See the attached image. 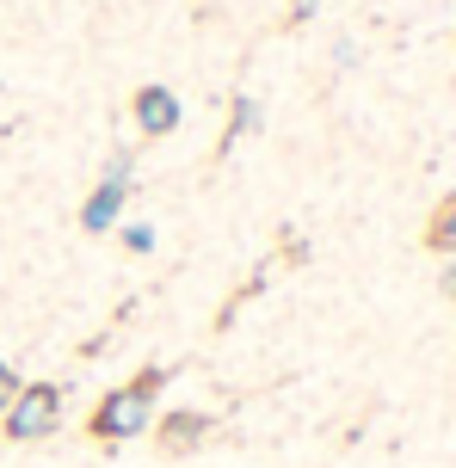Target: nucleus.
Masks as SVG:
<instances>
[{"label":"nucleus","instance_id":"nucleus-1","mask_svg":"<svg viewBox=\"0 0 456 468\" xmlns=\"http://www.w3.org/2000/svg\"><path fill=\"white\" fill-rule=\"evenodd\" d=\"M167 388V370H143L136 382H123V388H105V400L93 407V431L99 444H130V438H143L148 425H154V395Z\"/></svg>","mask_w":456,"mask_h":468},{"label":"nucleus","instance_id":"nucleus-2","mask_svg":"<svg viewBox=\"0 0 456 468\" xmlns=\"http://www.w3.org/2000/svg\"><path fill=\"white\" fill-rule=\"evenodd\" d=\"M0 425H6L13 444H44V438H56V425H62V388L56 382H25L19 395H13V407L0 413Z\"/></svg>","mask_w":456,"mask_h":468},{"label":"nucleus","instance_id":"nucleus-3","mask_svg":"<svg viewBox=\"0 0 456 468\" xmlns=\"http://www.w3.org/2000/svg\"><path fill=\"white\" fill-rule=\"evenodd\" d=\"M123 204H130V148H118V154H111V166H105V179H99V186H93V197L80 204V229H87V234L118 229Z\"/></svg>","mask_w":456,"mask_h":468},{"label":"nucleus","instance_id":"nucleus-4","mask_svg":"<svg viewBox=\"0 0 456 468\" xmlns=\"http://www.w3.org/2000/svg\"><path fill=\"white\" fill-rule=\"evenodd\" d=\"M130 112H136V130H143L148 142L173 136V130H179V123H186V105H179V93H173V87H143V93H136V105H130Z\"/></svg>","mask_w":456,"mask_h":468},{"label":"nucleus","instance_id":"nucleus-5","mask_svg":"<svg viewBox=\"0 0 456 468\" xmlns=\"http://www.w3.org/2000/svg\"><path fill=\"white\" fill-rule=\"evenodd\" d=\"M426 247H432V253H451V259H456V191L432 210V222H426Z\"/></svg>","mask_w":456,"mask_h":468},{"label":"nucleus","instance_id":"nucleus-6","mask_svg":"<svg viewBox=\"0 0 456 468\" xmlns=\"http://www.w3.org/2000/svg\"><path fill=\"white\" fill-rule=\"evenodd\" d=\"M204 431H210V420H204V413H173V420H161V438H167L173 450H192Z\"/></svg>","mask_w":456,"mask_h":468},{"label":"nucleus","instance_id":"nucleus-7","mask_svg":"<svg viewBox=\"0 0 456 468\" xmlns=\"http://www.w3.org/2000/svg\"><path fill=\"white\" fill-rule=\"evenodd\" d=\"M253 123H260V105H253V99L240 93V99H235V123H228V136H222V154H228V148H235V142L247 136Z\"/></svg>","mask_w":456,"mask_h":468},{"label":"nucleus","instance_id":"nucleus-8","mask_svg":"<svg viewBox=\"0 0 456 468\" xmlns=\"http://www.w3.org/2000/svg\"><path fill=\"white\" fill-rule=\"evenodd\" d=\"M25 388V376L13 370V364H6V357H0V413H6V407H13V395H19Z\"/></svg>","mask_w":456,"mask_h":468},{"label":"nucleus","instance_id":"nucleus-9","mask_svg":"<svg viewBox=\"0 0 456 468\" xmlns=\"http://www.w3.org/2000/svg\"><path fill=\"white\" fill-rule=\"evenodd\" d=\"M123 247H130V253H154V229H148V222H130V229H123Z\"/></svg>","mask_w":456,"mask_h":468},{"label":"nucleus","instance_id":"nucleus-10","mask_svg":"<svg viewBox=\"0 0 456 468\" xmlns=\"http://www.w3.org/2000/svg\"><path fill=\"white\" fill-rule=\"evenodd\" d=\"M321 13V0H290V19H314Z\"/></svg>","mask_w":456,"mask_h":468},{"label":"nucleus","instance_id":"nucleus-11","mask_svg":"<svg viewBox=\"0 0 456 468\" xmlns=\"http://www.w3.org/2000/svg\"><path fill=\"white\" fill-rule=\"evenodd\" d=\"M438 290H444V296H451V303H456V259H451V265H444V278H438Z\"/></svg>","mask_w":456,"mask_h":468}]
</instances>
